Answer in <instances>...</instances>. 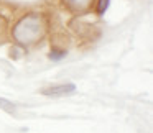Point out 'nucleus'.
I'll list each match as a JSON object with an SVG mask.
<instances>
[{
	"instance_id": "1",
	"label": "nucleus",
	"mask_w": 153,
	"mask_h": 133,
	"mask_svg": "<svg viewBox=\"0 0 153 133\" xmlns=\"http://www.w3.org/2000/svg\"><path fill=\"white\" fill-rule=\"evenodd\" d=\"M48 31V21L41 13H28L23 15L15 23L12 30V36L17 43L28 46L43 40Z\"/></svg>"
},
{
	"instance_id": "2",
	"label": "nucleus",
	"mask_w": 153,
	"mask_h": 133,
	"mask_svg": "<svg viewBox=\"0 0 153 133\" xmlns=\"http://www.w3.org/2000/svg\"><path fill=\"white\" fill-rule=\"evenodd\" d=\"M76 90V86L73 82H64V84H56L53 87H48V89L43 90V95L46 97H64L69 95Z\"/></svg>"
},
{
	"instance_id": "3",
	"label": "nucleus",
	"mask_w": 153,
	"mask_h": 133,
	"mask_svg": "<svg viewBox=\"0 0 153 133\" xmlns=\"http://www.w3.org/2000/svg\"><path fill=\"white\" fill-rule=\"evenodd\" d=\"M63 4L68 10L74 12V13H82L92 7L94 0H63Z\"/></svg>"
},
{
	"instance_id": "4",
	"label": "nucleus",
	"mask_w": 153,
	"mask_h": 133,
	"mask_svg": "<svg viewBox=\"0 0 153 133\" xmlns=\"http://www.w3.org/2000/svg\"><path fill=\"white\" fill-rule=\"evenodd\" d=\"M0 109L5 110V112H8V113H13L15 109H17V105H15L13 102H10V100L4 99V97H0Z\"/></svg>"
},
{
	"instance_id": "5",
	"label": "nucleus",
	"mask_w": 153,
	"mask_h": 133,
	"mask_svg": "<svg viewBox=\"0 0 153 133\" xmlns=\"http://www.w3.org/2000/svg\"><path fill=\"white\" fill-rule=\"evenodd\" d=\"M109 4H110V0H99V4H97V13L102 15L109 8Z\"/></svg>"
},
{
	"instance_id": "6",
	"label": "nucleus",
	"mask_w": 153,
	"mask_h": 133,
	"mask_svg": "<svg viewBox=\"0 0 153 133\" xmlns=\"http://www.w3.org/2000/svg\"><path fill=\"white\" fill-rule=\"evenodd\" d=\"M64 56H66V51H64V50H53V51H51V53H50V58H51V59H63V58Z\"/></svg>"
},
{
	"instance_id": "7",
	"label": "nucleus",
	"mask_w": 153,
	"mask_h": 133,
	"mask_svg": "<svg viewBox=\"0 0 153 133\" xmlns=\"http://www.w3.org/2000/svg\"><path fill=\"white\" fill-rule=\"evenodd\" d=\"M7 23H8V21H7V18L0 15V35H2L5 30H7Z\"/></svg>"
}]
</instances>
